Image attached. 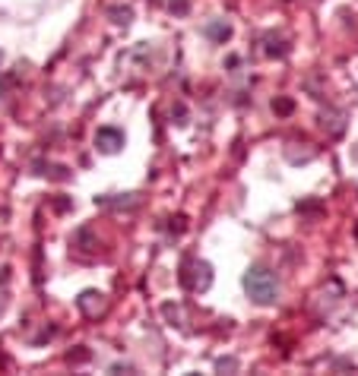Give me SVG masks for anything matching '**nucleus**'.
I'll list each match as a JSON object with an SVG mask.
<instances>
[{"label": "nucleus", "instance_id": "obj_6", "mask_svg": "<svg viewBox=\"0 0 358 376\" xmlns=\"http://www.w3.org/2000/svg\"><path fill=\"white\" fill-rule=\"evenodd\" d=\"M115 16H117V19H115V23L127 25V23H130V16H134V13H130V10H127V7H124V10H115Z\"/></svg>", "mask_w": 358, "mask_h": 376}, {"label": "nucleus", "instance_id": "obj_3", "mask_svg": "<svg viewBox=\"0 0 358 376\" xmlns=\"http://www.w3.org/2000/svg\"><path fill=\"white\" fill-rule=\"evenodd\" d=\"M105 294H99V291H86L83 297H80V310L83 313H89V316H95V313L105 307V301H102Z\"/></svg>", "mask_w": 358, "mask_h": 376}, {"label": "nucleus", "instance_id": "obj_4", "mask_svg": "<svg viewBox=\"0 0 358 376\" xmlns=\"http://www.w3.org/2000/svg\"><path fill=\"white\" fill-rule=\"evenodd\" d=\"M193 272H197V278L191 281V288H200V291H206V288L213 285V269H209L206 262H193Z\"/></svg>", "mask_w": 358, "mask_h": 376}, {"label": "nucleus", "instance_id": "obj_5", "mask_svg": "<svg viewBox=\"0 0 358 376\" xmlns=\"http://www.w3.org/2000/svg\"><path fill=\"white\" fill-rule=\"evenodd\" d=\"M206 32L216 35V38H228V35H232V29H228V25H209Z\"/></svg>", "mask_w": 358, "mask_h": 376}, {"label": "nucleus", "instance_id": "obj_1", "mask_svg": "<svg viewBox=\"0 0 358 376\" xmlns=\"http://www.w3.org/2000/svg\"><path fill=\"white\" fill-rule=\"evenodd\" d=\"M244 291H248V297L254 303H260V307H270V303H276V297H279L276 275L267 269H260V266L244 272Z\"/></svg>", "mask_w": 358, "mask_h": 376}, {"label": "nucleus", "instance_id": "obj_7", "mask_svg": "<svg viewBox=\"0 0 358 376\" xmlns=\"http://www.w3.org/2000/svg\"><path fill=\"white\" fill-rule=\"evenodd\" d=\"M0 313H3V301H0Z\"/></svg>", "mask_w": 358, "mask_h": 376}, {"label": "nucleus", "instance_id": "obj_2", "mask_svg": "<svg viewBox=\"0 0 358 376\" xmlns=\"http://www.w3.org/2000/svg\"><path fill=\"white\" fill-rule=\"evenodd\" d=\"M121 146H124V133L115 130V127H102V130L95 133V149L105 152V155H115Z\"/></svg>", "mask_w": 358, "mask_h": 376}]
</instances>
